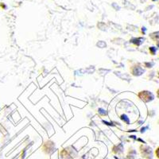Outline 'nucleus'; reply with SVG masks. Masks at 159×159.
Returning <instances> with one entry per match:
<instances>
[{"label":"nucleus","instance_id":"7ed1b4c3","mask_svg":"<svg viewBox=\"0 0 159 159\" xmlns=\"http://www.w3.org/2000/svg\"><path fill=\"white\" fill-rule=\"evenodd\" d=\"M157 96L159 97V90H158V92H157Z\"/></svg>","mask_w":159,"mask_h":159},{"label":"nucleus","instance_id":"f03ea898","mask_svg":"<svg viewBox=\"0 0 159 159\" xmlns=\"http://www.w3.org/2000/svg\"><path fill=\"white\" fill-rule=\"evenodd\" d=\"M155 154H156V156L157 157V158H159V147L157 149V150H156Z\"/></svg>","mask_w":159,"mask_h":159},{"label":"nucleus","instance_id":"f257e3e1","mask_svg":"<svg viewBox=\"0 0 159 159\" xmlns=\"http://www.w3.org/2000/svg\"><path fill=\"white\" fill-rule=\"evenodd\" d=\"M140 96H141L142 99H144L146 102H149L154 99V96L149 92H142V93L140 94Z\"/></svg>","mask_w":159,"mask_h":159}]
</instances>
